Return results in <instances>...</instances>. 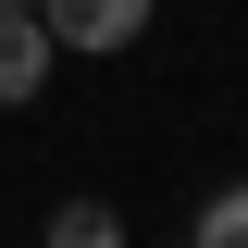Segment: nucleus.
Instances as JSON below:
<instances>
[{"label":"nucleus","mask_w":248,"mask_h":248,"mask_svg":"<svg viewBox=\"0 0 248 248\" xmlns=\"http://www.w3.org/2000/svg\"><path fill=\"white\" fill-rule=\"evenodd\" d=\"M174 248H199V236H174Z\"/></svg>","instance_id":"nucleus-5"},{"label":"nucleus","mask_w":248,"mask_h":248,"mask_svg":"<svg viewBox=\"0 0 248 248\" xmlns=\"http://www.w3.org/2000/svg\"><path fill=\"white\" fill-rule=\"evenodd\" d=\"M50 248H124V223L99 211V199H62V211H50Z\"/></svg>","instance_id":"nucleus-3"},{"label":"nucleus","mask_w":248,"mask_h":248,"mask_svg":"<svg viewBox=\"0 0 248 248\" xmlns=\"http://www.w3.org/2000/svg\"><path fill=\"white\" fill-rule=\"evenodd\" d=\"M50 25H37V0H0V112H25L37 87H50Z\"/></svg>","instance_id":"nucleus-2"},{"label":"nucleus","mask_w":248,"mask_h":248,"mask_svg":"<svg viewBox=\"0 0 248 248\" xmlns=\"http://www.w3.org/2000/svg\"><path fill=\"white\" fill-rule=\"evenodd\" d=\"M199 248H248V186H223L211 211H199Z\"/></svg>","instance_id":"nucleus-4"},{"label":"nucleus","mask_w":248,"mask_h":248,"mask_svg":"<svg viewBox=\"0 0 248 248\" xmlns=\"http://www.w3.org/2000/svg\"><path fill=\"white\" fill-rule=\"evenodd\" d=\"M37 25H50V50H137V25H149V0H37Z\"/></svg>","instance_id":"nucleus-1"}]
</instances>
